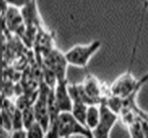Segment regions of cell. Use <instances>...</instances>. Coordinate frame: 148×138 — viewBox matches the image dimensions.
I'll list each match as a JSON object with an SVG mask.
<instances>
[{
	"label": "cell",
	"mask_w": 148,
	"mask_h": 138,
	"mask_svg": "<svg viewBox=\"0 0 148 138\" xmlns=\"http://www.w3.org/2000/svg\"><path fill=\"white\" fill-rule=\"evenodd\" d=\"M3 18L6 21V25L8 26V28L13 32L18 33L23 30L25 22L20 9L8 6Z\"/></svg>",
	"instance_id": "obj_7"
},
{
	"label": "cell",
	"mask_w": 148,
	"mask_h": 138,
	"mask_svg": "<svg viewBox=\"0 0 148 138\" xmlns=\"http://www.w3.org/2000/svg\"><path fill=\"white\" fill-rule=\"evenodd\" d=\"M89 105H87L82 101H73L72 102V108L70 112L72 115L83 125H85V118L87 113V109Z\"/></svg>",
	"instance_id": "obj_9"
},
{
	"label": "cell",
	"mask_w": 148,
	"mask_h": 138,
	"mask_svg": "<svg viewBox=\"0 0 148 138\" xmlns=\"http://www.w3.org/2000/svg\"><path fill=\"white\" fill-rule=\"evenodd\" d=\"M143 3H145V4L147 6V8H148V0H144V1H143Z\"/></svg>",
	"instance_id": "obj_18"
},
{
	"label": "cell",
	"mask_w": 148,
	"mask_h": 138,
	"mask_svg": "<svg viewBox=\"0 0 148 138\" xmlns=\"http://www.w3.org/2000/svg\"><path fill=\"white\" fill-rule=\"evenodd\" d=\"M148 82V72H147L141 78H140L138 80V87L140 89H141V87Z\"/></svg>",
	"instance_id": "obj_16"
},
{
	"label": "cell",
	"mask_w": 148,
	"mask_h": 138,
	"mask_svg": "<svg viewBox=\"0 0 148 138\" xmlns=\"http://www.w3.org/2000/svg\"><path fill=\"white\" fill-rule=\"evenodd\" d=\"M4 100H5V97H4V96H3V94L0 92V111H1V110H2V108H3V105Z\"/></svg>",
	"instance_id": "obj_17"
},
{
	"label": "cell",
	"mask_w": 148,
	"mask_h": 138,
	"mask_svg": "<svg viewBox=\"0 0 148 138\" xmlns=\"http://www.w3.org/2000/svg\"><path fill=\"white\" fill-rule=\"evenodd\" d=\"M101 47V42L99 40H95L88 44H76L66 51L64 54L69 65L85 68Z\"/></svg>",
	"instance_id": "obj_2"
},
{
	"label": "cell",
	"mask_w": 148,
	"mask_h": 138,
	"mask_svg": "<svg viewBox=\"0 0 148 138\" xmlns=\"http://www.w3.org/2000/svg\"><path fill=\"white\" fill-rule=\"evenodd\" d=\"M21 111H22L23 125L24 130L26 131L35 121H36L32 105L23 108V110H21Z\"/></svg>",
	"instance_id": "obj_10"
},
{
	"label": "cell",
	"mask_w": 148,
	"mask_h": 138,
	"mask_svg": "<svg viewBox=\"0 0 148 138\" xmlns=\"http://www.w3.org/2000/svg\"><path fill=\"white\" fill-rule=\"evenodd\" d=\"M68 61L64 53L57 48H51L44 55L43 67L50 72L56 79V80H67Z\"/></svg>",
	"instance_id": "obj_3"
},
{
	"label": "cell",
	"mask_w": 148,
	"mask_h": 138,
	"mask_svg": "<svg viewBox=\"0 0 148 138\" xmlns=\"http://www.w3.org/2000/svg\"><path fill=\"white\" fill-rule=\"evenodd\" d=\"M134 110H135L137 115H138L142 120H144L145 122H147L148 124V112H146L145 111H143L137 104L134 105Z\"/></svg>",
	"instance_id": "obj_14"
},
{
	"label": "cell",
	"mask_w": 148,
	"mask_h": 138,
	"mask_svg": "<svg viewBox=\"0 0 148 138\" xmlns=\"http://www.w3.org/2000/svg\"><path fill=\"white\" fill-rule=\"evenodd\" d=\"M50 88L45 83H43L42 89L32 104L36 120L42 124L47 132L49 124V97Z\"/></svg>",
	"instance_id": "obj_5"
},
{
	"label": "cell",
	"mask_w": 148,
	"mask_h": 138,
	"mask_svg": "<svg viewBox=\"0 0 148 138\" xmlns=\"http://www.w3.org/2000/svg\"><path fill=\"white\" fill-rule=\"evenodd\" d=\"M130 136L134 138H141L144 137L143 135V130H142V124H141V120L140 118H138L132 123L130 124L127 127Z\"/></svg>",
	"instance_id": "obj_12"
},
{
	"label": "cell",
	"mask_w": 148,
	"mask_h": 138,
	"mask_svg": "<svg viewBox=\"0 0 148 138\" xmlns=\"http://www.w3.org/2000/svg\"><path fill=\"white\" fill-rule=\"evenodd\" d=\"M27 137H45L46 131L37 121H35L27 130Z\"/></svg>",
	"instance_id": "obj_11"
},
{
	"label": "cell",
	"mask_w": 148,
	"mask_h": 138,
	"mask_svg": "<svg viewBox=\"0 0 148 138\" xmlns=\"http://www.w3.org/2000/svg\"><path fill=\"white\" fill-rule=\"evenodd\" d=\"M53 98L55 104L60 112L70 111L72 108V99L69 90L68 80H56L52 87Z\"/></svg>",
	"instance_id": "obj_6"
},
{
	"label": "cell",
	"mask_w": 148,
	"mask_h": 138,
	"mask_svg": "<svg viewBox=\"0 0 148 138\" xmlns=\"http://www.w3.org/2000/svg\"><path fill=\"white\" fill-rule=\"evenodd\" d=\"M100 118V106L99 104L89 105L87 109L85 118V126L91 131L97 126Z\"/></svg>",
	"instance_id": "obj_8"
},
{
	"label": "cell",
	"mask_w": 148,
	"mask_h": 138,
	"mask_svg": "<svg viewBox=\"0 0 148 138\" xmlns=\"http://www.w3.org/2000/svg\"><path fill=\"white\" fill-rule=\"evenodd\" d=\"M34 0H5L8 6L15 7V8L20 9V10L24 8L25 6L29 5Z\"/></svg>",
	"instance_id": "obj_13"
},
{
	"label": "cell",
	"mask_w": 148,
	"mask_h": 138,
	"mask_svg": "<svg viewBox=\"0 0 148 138\" xmlns=\"http://www.w3.org/2000/svg\"><path fill=\"white\" fill-rule=\"evenodd\" d=\"M99 106L100 118L97 126L92 131V137L95 138H108L110 137L113 128L119 120V116L104 103L99 104Z\"/></svg>",
	"instance_id": "obj_4"
},
{
	"label": "cell",
	"mask_w": 148,
	"mask_h": 138,
	"mask_svg": "<svg viewBox=\"0 0 148 138\" xmlns=\"http://www.w3.org/2000/svg\"><path fill=\"white\" fill-rule=\"evenodd\" d=\"M73 136L93 137L91 131L79 122L70 111L60 112L54 127L46 133V137H70Z\"/></svg>",
	"instance_id": "obj_1"
},
{
	"label": "cell",
	"mask_w": 148,
	"mask_h": 138,
	"mask_svg": "<svg viewBox=\"0 0 148 138\" xmlns=\"http://www.w3.org/2000/svg\"><path fill=\"white\" fill-rule=\"evenodd\" d=\"M0 128H1V116H0Z\"/></svg>",
	"instance_id": "obj_19"
},
{
	"label": "cell",
	"mask_w": 148,
	"mask_h": 138,
	"mask_svg": "<svg viewBox=\"0 0 148 138\" xmlns=\"http://www.w3.org/2000/svg\"><path fill=\"white\" fill-rule=\"evenodd\" d=\"M7 9H8V5L5 0H0V19L3 18Z\"/></svg>",
	"instance_id": "obj_15"
}]
</instances>
